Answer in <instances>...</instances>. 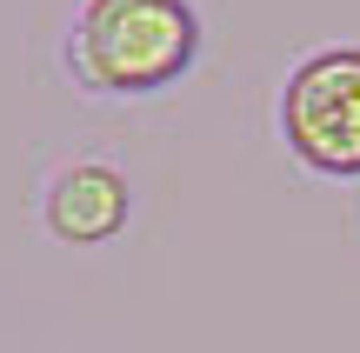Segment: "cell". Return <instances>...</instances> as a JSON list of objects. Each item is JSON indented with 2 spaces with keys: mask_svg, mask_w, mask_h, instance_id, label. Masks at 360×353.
<instances>
[{
  "mask_svg": "<svg viewBox=\"0 0 360 353\" xmlns=\"http://www.w3.org/2000/svg\"><path fill=\"white\" fill-rule=\"evenodd\" d=\"M274 127L294 167L321 180H360V47L334 40L287 67L274 93Z\"/></svg>",
  "mask_w": 360,
  "mask_h": 353,
  "instance_id": "obj_2",
  "label": "cell"
},
{
  "mask_svg": "<svg viewBox=\"0 0 360 353\" xmlns=\"http://www.w3.org/2000/svg\"><path fill=\"white\" fill-rule=\"evenodd\" d=\"M127 220H134V187L114 160L80 154L40 180V227L60 247H107L127 234Z\"/></svg>",
  "mask_w": 360,
  "mask_h": 353,
  "instance_id": "obj_3",
  "label": "cell"
},
{
  "mask_svg": "<svg viewBox=\"0 0 360 353\" xmlns=\"http://www.w3.org/2000/svg\"><path fill=\"white\" fill-rule=\"evenodd\" d=\"M207 27L193 0H80L60 67L87 100H160L200 67Z\"/></svg>",
  "mask_w": 360,
  "mask_h": 353,
  "instance_id": "obj_1",
  "label": "cell"
}]
</instances>
